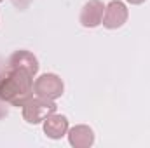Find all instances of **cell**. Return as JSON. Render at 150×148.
Masks as SVG:
<instances>
[{"label": "cell", "instance_id": "obj_1", "mask_svg": "<svg viewBox=\"0 0 150 148\" xmlns=\"http://www.w3.org/2000/svg\"><path fill=\"white\" fill-rule=\"evenodd\" d=\"M33 98V75L23 68H5L0 78V99L14 106H25Z\"/></svg>", "mask_w": 150, "mask_h": 148}, {"label": "cell", "instance_id": "obj_2", "mask_svg": "<svg viewBox=\"0 0 150 148\" xmlns=\"http://www.w3.org/2000/svg\"><path fill=\"white\" fill-rule=\"evenodd\" d=\"M56 111V103L52 99H47V98H32L25 108H23V117L26 122L30 124H38L40 120H45L51 113Z\"/></svg>", "mask_w": 150, "mask_h": 148}, {"label": "cell", "instance_id": "obj_3", "mask_svg": "<svg viewBox=\"0 0 150 148\" xmlns=\"http://www.w3.org/2000/svg\"><path fill=\"white\" fill-rule=\"evenodd\" d=\"M33 92L40 98H47V99H56L63 94V82L59 77L52 73H45L40 78L35 80L33 84Z\"/></svg>", "mask_w": 150, "mask_h": 148}, {"label": "cell", "instance_id": "obj_4", "mask_svg": "<svg viewBox=\"0 0 150 148\" xmlns=\"http://www.w3.org/2000/svg\"><path fill=\"white\" fill-rule=\"evenodd\" d=\"M126 19H127V9H126V5L122 2H119V0H113V2H110L107 5L101 23L107 28H119V26H122L126 23Z\"/></svg>", "mask_w": 150, "mask_h": 148}, {"label": "cell", "instance_id": "obj_5", "mask_svg": "<svg viewBox=\"0 0 150 148\" xmlns=\"http://www.w3.org/2000/svg\"><path fill=\"white\" fill-rule=\"evenodd\" d=\"M103 14H105V7L100 0H91L84 5L82 14H80V23L84 26H98L103 21Z\"/></svg>", "mask_w": 150, "mask_h": 148}, {"label": "cell", "instance_id": "obj_6", "mask_svg": "<svg viewBox=\"0 0 150 148\" xmlns=\"http://www.w3.org/2000/svg\"><path fill=\"white\" fill-rule=\"evenodd\" d=\"M7 66H9V68H23V70H26L28 73H32V75H35L37 70H38L35 56L30 54L28 51H18V52H14V54L11 56Z\"/></svg>", "mask_w": 150, "mask_h": 148}, {"label": "cell", "instance_id": "obj_7", "mask_svg": "<svg viewBox=\"0 0 150 148\" xmlns=\"http://www.w3.org/2000/svg\"><path fill=\"white\" fill-rule=\"evenodd\" d=\"M67 129H68V120H67V117H63V115L51 113V115L45 118V122H44V131H45V134H47L49 138H52V140H59V138L67 132Z\"/></svg>", "mask_w": 150, "mask_h": 148}, {"label": "cell", "instance_id": "obj_8", "mask_svg": "<svg viewBox=\"0 0 150 148\" xmlns=\"http://www.w3.org/2000/svg\"><path fill=\"white\" fill-rule=\"evenodd\" d=\"M93 131L86 125H79V127H74L70 131V143L74 147H80L86 148L89 145H93Z\"/></svg>", "mask_w": 150, "mask_h": 148}, {"label": "cell", "instance_id": "obj_9", "mask_svg": "<svg viewBox=\"0 0 150 148\" xmlns=\"http://www.w3.org/2000/svg\"><path fill=\"white\" fill-rule=\"evenodd\" d=\"M127 2H131V4H142V2H145V0H127Z\"/></svg>", "mask_w": 150, "mask_h": 148}, {"label": "cell", "instance_id": "obj_10", "mask_svg": "<svg viewBox=\"0 0 150 148\" xmlns=\"http://www.w3.org/2000/svg\"><path fill=\"white\" fill-rule=\"evenodd\" d=\"M0 2H2V0H0Z\"/></svg>", "mask_w": 150, "mask_h": 148}]
</instances>
